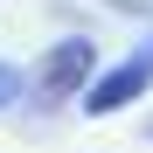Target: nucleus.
Listing matches in <instances>:
<instances>
[{
  "mask_svg": "<svg viewBox=\"0 0 153 153\" xmlns=\"http://www.w3.org/2000/svg\"><path fill=\"white\" fill-rule=\"evenodd\" d=\"M91 70H97V49L84 42V35H70V42H56L42 56V70H35V97L42 105H63V97H76L91 84Z\"/></svg>",
  "mask_w": 153,
  "mask_h": 153,
  "instance_id": "obj_2",
  "label": "nucleus"
},
{
  "mask_svg": "<svg viewBox=\"0 0 153 153\" xmlns=\"http://www.w3.org/2000/svg\"><path fill=\"white\" fill-rule=\"evenodd\" d=\"M146 84H153V42H139L118 70L91 76V84H84V111H91V118H111V111H125V105H139Z\"/></svg>",
  "mask_w": 153,
  "mask_h": 153,
  "instance_id": "obj_1",
  "label": "nucleus"
},
{
  "mask_svg": "<svg viewBox=\"0 0 153 153\" xmlns=\"http://www.w3.org/2000/svg\"><path fill=\"white\" fill-rule=\"evenodd\" d=\"M14 105H21V70L0 63V111H14Z\"/></svg>",
  "mask_w": 153,
  "mask_h": 153,
  "instance_id": "obj_3",
  "label": "nucleus"
}]
</instances>
